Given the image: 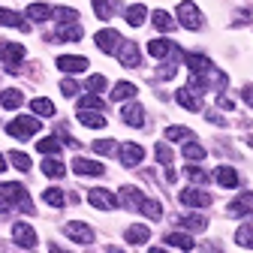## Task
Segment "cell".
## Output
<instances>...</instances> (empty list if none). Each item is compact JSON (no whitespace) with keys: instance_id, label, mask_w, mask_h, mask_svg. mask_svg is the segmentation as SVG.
Here are the masks:
<instances>
[{"instance_id":"cell-1","label":"cell","mask_w":253,"mask_h":253,"mask_svg":"<svg viewBox=\"0 0 253 253\" xmlns=\"http://www.w3.org/2000/svg\"><path fill=\"white\" fill-rule=\"evenodd\" d=\"M40 118H15V121H9V126H6V133L12 136V139H30L34 133H40Z\"/></svg>"},{"instance_id":"cell-2","label":"cell","mask_w":253,"mask_h":253,"mask_svg":"<svg viewBox=\"0 0 253 253\" xmlns=\"http://www.w3.org/2000/svg\"><path fill=\"white\" fill-rule=\"evenodd\" d=\"M178 24L187 27V30H202V12H199V6L190 3V0L178 3Z\"/></svg>"},{"instance_id":"cell-3","label":"cell","mask_w":253,"mask_h":253,"mask_svg":"<svg viewBox=\"0 0 253 253\" xmlns=\"http://www.w3.org/2000/svg\"><path fill=\"white\" fill-rule=\"evenodd\" d=\"M0 193H3V196H6V199L15 205V208H21L24 214H30V211H34V205H30V199H27V190H24L21 184H12V181H9V184H3V187H0Z\"/></svg>"},{"instance_id":"cell-4","label":"cell","mask_w":253,"mask_h":253,"mask_svg":"<svg viewBox=\"0 0 253 253\" xmlns=\"http://www.w3.org/2000/svg\"><path fill=\"white\" fill-rule=\"evenodd\" d=\"M0 60L6 63V73H18V63L24 60V45H18V42H0Z\"/></svg>"},{"instance_id":"cell-5","label":"cell","mask_w":253,"mask_h":253,"mask_svg":"<svg viewBox=\"0 0 253 253\" xmlns=\"http://www.w3.org/2000/svg\"><path fill=\"white\" fill-rule=\"evenodd\" d=\"M87 202H90L93 208H100V211H115V208L121 205V199L112 193V190H106V187H100V190H87Z\"/></svg>"},{"instance_id":"cell-6","label":"cell","mask_w":253,"mask_h":253,"mask_svg":"<svg viewBox=\"0 0 253 253\" xmlns=\"http://www.w3.org/2000/svg\"><path fill=\"white\" fill-rule=\"evenodd\" d=\"M93 42L100 45V51H106V54H112V51H118L121 48V34L118 30H112V27H103V30H97V37H93Z\"/></svg>"},{"instance_id":"cell-7","label":"cell","mask_w":253,"mask_h":253,"mask_svg":"<svg viewBox=\"0 0 253 253\" xmlns=\"http://www.w3.org/2000/svg\"><path fill=\"white\" fill-rule=\"evenodd\" d=\"M181 202H184V205H190V208H208V205L214 202V196H211V193H205V190L187 187V190H181Z\"/></svg>"},{"instance_id":"cell-8","label":"cell","mask_w":253,"mask_h":253,"mask_svg":"<svg viewBox=\"0 0 253 253\" xmlns=\"http://www.w3.org/2000/svg\"><path fill=\"white\" fill-rule=\"evenodd\" d=\"M118 154H121V163L130 166V169L145 160V151H142V145H136V142H124V145L118 148Z\"/></svg>"},{"instance_id":"cell-9","label":"cell","mask_w":253,"mask_h":253,"mask_svg":"<svg viewBox=\"0 0 253 253\" xmlns=\"http://www.w3.org/2000/svg\"><path fill=\"white\" fill-rule=\"evenodd\" d=\"M184 63L190 67V73L193 76H205V73H214V63H211V57H205V54H184Z\"/></svg>"},{"instance_id":"cell-10","label":"cell","mask_w":253,"mask_h":253,"mask_svg":"<svg viewBox=\"0 0 253 253\" xmlns=\"http://www.w3.org/2000/svg\"><path fill=\"white\" fill-rule=\"evenodd\" d=\"M12 238H15V244H21L27 250L37 247V232H34V226H30V223H15L12 226Z\"/></svg>"},{"instance_id":"cell-11","label":"cell","mask_w":253,"mask_h":253,"mask_svg":"<svg viewBox=\"0 0 253 253\" xmlns=\"http://www.w3.org/2000/svg\"><path fill=\"white\" fill-rule=\"evenodd\" d=\"M118 60L124 63V67H130V70H136L139 63H142L139 45H136V42H121V48H118Z\"/></svg>"},{"instance_id":"cell-12","label":"cell","mask_w":253,"mask_h":253,"mask_svg":"<svg viewBox=\"0 0 253 253\" xmlns=\"http://www.w3.org/2000/svg\"><path fill=\"white\" fill-rule=\"evenodd\" d=\"M57 70L76 76V73H84V70H87V60L79 57V54H60V57H57Z\"/></svg>"},{"instance_id":"cell-13","label":"cell","mask_w":253,"mask_h":253,"mask_svg":"<svg viewBox=\"0 0 253 253\" xmlns=\"http://www.w3.org/2000/svg\"><path fill=\"white\" fill-rule=\"evenodd\" d=\"M63 232H67L73 241H79V244H90V241H93V229H90L87 223H79V220L67 223V226H63Z\"/></svg>"},{"instance_id":"cell-14","label":"cell","mask_w":253,"mask_h":253,"mask_svg":"<svg viewBox=\"0 0 253 253\" xmlns=\"http://www.w3.org/2000/svg\"><path fill=\"white\" fill-rule=\"evenodd\" d=\"M175 100H178V106L187 109V112H199V109H202L199 93H196V90H190V87H181V90L175 93Z\"/></svg>"},{"instance_id":"cell-15","label":"cell","mask_w":253,"mask_h":253,"mask_svg":"<svg viewBox=\"0 0 253 253\" xmlns=\"http://www.w3.org/2000/svg\"><path fill=\"white\" fill-rule=\"evenodd\" d=\"M73 172L76 175H103L106 166L97 163V160H87V157H76V160H73Z\"/></svg>"},{"instance_id":"cell-16","label":"cell","mask_w":253,"mask_h":253,"mask_svg":"<svg viewBox=\"0 0 253 253\" xmlns=\"http://www.w3.org/2000/svg\"><path fill=\"white\" fill-rule=\"evenodd\" d=\"M121 205L133 208V211H142V205H145V196L139 193L136 187H121Z\"/></svg>"},{"instance_id":"cell-17","label":"cell","mask_w":253,"mask_h":253,"mask_svg":"<svg viewBox=\"0 0 253 253\" xmlns=\"http://www.w3.org/2000/svg\"><path fill=\"white\" fill-rule=\"evenodd\" d=\"M121 118L130 124V126H142V124H145V109H142L139 103H126V106L121 109Z\"/></svg>"},{"instance_id":"cell-18","label":"cell","mask_w":253,"mask_h":253,"mask_svg":"<svg viewBox=\"0 0 253 253\" xmlns=\"http://www.w3.org/2000/svg\"><path fill=\"white\" fill-rule=\"evenodd\" d=\"M229 214H235V217H250V214H253V193H241L235 202H229Z\"/></svg>"},{"instance_id":"cell-19","label":"cell","mask_w":253,"mask_h":253,"mask_svg":"<svg viewBox=\"0 0 253 253\" xmlns=\"http://www.w3.org/2000/svg\"><path fill=\"white\" fill-rule=\"evenodd\" d=\"M178 226L187 229V232H202V229L208 226V217H202V214H184V217L178 220Z\"/></svg>"},{"instance_id":"cell-20","label":"cell","mask_w":253,"mask_h":253,"mask_svg":"<svg viewBox=\"0 0 253 253\" xmlns=\"http://www.w3.org/2000/svg\"><path fill=\"white\" fill-rule=\"evenodd\" d=\"M175 45H178V42H172V40H151V42H148V54H151V57H166V54L178 51Z\"/></svg>"},{"instance_id":"cell-21","label":"cell","mask_w":253,"mask_h":253,"mask_svg":"<svg viewBox=\"0 0 253 253\" xmlns=\"http://www.w3.org/2000/svg\"><path fill=\"white\" fill-rule=\"evenodd\" d=\"M124 238L130 241V244H145V241L151 238V229H148V226H142V223H133V226H126Z\"/></svg>"},{"instance_id":"cell-22","label":"cell","mask_w":253,"mask_h":253,"mask_svg":"<svg viewBox=\"0 0 253 253\" xmlns=\"http://www.w3.org/2000/svg\"><path fill=\"white\" fill-rule=\"evenodd\" d=\"M163 241H166L169 247H178V250H187V253L196 247V244H193V238H190L187 232H169V235H166Z\"/></svg>"},{"instance_id":"cell-23","label":"cell","mask_w":253,"mask_h":253,"mask_svg":"<svg viewBox=\"0 0 253 253\" xmlns=\"http://www.w3.org/2000/svg\"><path fill=\"white\" fill-rule=\"evenodd\" d=\"M76 118H79L84 126H90V130H103V126H106L103 112H76Z\"/></svg>"},{"instance_id":"cell-24","label":"cell","mask_w":253,"mask_h":253,"mask_svg":"<svg viewBox=\"0 0 253 253\" xmlns=\"http://www.w3.org/2000/svg\"><path fill=\"white\" fill-rule=\"evenodd\" d=\"M151 18H154V27L163 30V34H172V30H175V21H172V15H169L166 9H154Z\"/></svg>"},{"instance_id":"cell-25","label":"cell","mask_w":253,"mask_h":253,"mask_svg":"<svg viewBox=\"0 0 253 253\" xmlns=\"http://www.w3.org/2000/svg\"><path fill=\"white\" fill-rule=\"evenodd\" d=\"M214 178H217L220 187H238V172H235L232 166H220V169L214 172Z\"/></svg>"},{"instance_id":"cell-26","label":"cell","mask_w":253,"mask_h":253,"mask_svg":"<svg viewBox=\"0 0 253 253\" xmlns=\"http://www.w3.org/2000/svg\"><path fill=\"white\" fill-rule=\"evenodd\" d=\"M90 3H93V12H97L100 21H109V18L115 15V9H118L115 0H90Z\"/></svg>"},{"instance_id":"cell-27","label":"cell","mask_w":253,"mask_h":253,"mask_svg":"<svg viewBox=\"0 0 253 253\" xmlns=\"http://www.w3.org/2000/svg\"><path fill=\"white\" fill-rule=\"evenodd\" d=\"M42 202L51 205V208H63L67 196H63V190H60V187H45V190H42Z\"/></svg>"},{"instance_id":"cell-28","label":"cell","mask_w":253,"mask_h":253,"mask_svg":"<svg viewBox=\"0 0 253 253\" xmlns=\"http://www.w3.org/2000/svg\"><path fill=\"white\" fill-rule=\"evenodd\" d=\"M136 97V84L133 82H118L115 87H112V100L118 103V100H133Z\"/></svg>"},{"instance_id":"cell-29","label":"cell","mask_w":253,"mask_h":253,"mask_svg":"<svg viewBox=\"0 0 253 253\" xmlns=\"http://www.w3.org/2000/svg\"><path fill=\"white\" fill-rule=\"evenodd\" d=\"M42 172L48 178H63V175H67V166H63L57 157H45V160H42Z\"/></svg>"},{"instance_id":"cell-30","label":"cell","mask_w":253,"mask_h":253,"mask_svg":"<svg viewBox=\"0 0 253 253\" xmlns=\"http://www.w3.org/2000/svg\"><path fill=\"white\" fill-rule=\"evenodd\" d=\"M24 15H27L30 21H45V18H51V15H54V9H51V6H45V3H30Z\"/></svg>"},{"instance_id":"cell-31","label":"cell","mask_w":253,"mask_h":253,"mask_svg":"<svg viewBox=\"0 0 253 253\" xmlns=\"http://www.w3.org/2000/svg\"><path fill=\"white\" fill-rule=\"evenodd\" d=\"M60 148H63V142H57L54 136H45L42 142H37V151H40L42 157H57V154H60Z\"/></svg>"},{"instance_id":"cell-32","label":"cell","mask_w":253,"mask_h":253,"mask_svg":"<svg viewBox=\"0 0 253 253\" xmlns=\"http://www.w3.org/2000/svg\"><path fill=\"white\" fill-rule=\"evenodd\" d=\"M21 90L18 87H6L3 93H0V106H3V109H18L21 106Z\"/></svg>"},{"instance_id":"cell-33","label":"cell","mask_w":253,"mask_h":253,"mask_svg":"<svg viewBox=\"0 0 253 253\" xmlns=\"http://www.w3.org/2000/svg\"><path fill=\"white\" fill-rule=\"evenodd\" d=\"M145 18H148V9H145L142 3L126 6V21H130L133 27H142V24H145Z\"/></svg>"},{"instance_id":"cell-34","label":"cell","mask_w":253,"mask_h":253,"mask_svg":"<svg viewBox=\"0 0 253 253\" xmlns=\"http://www.w3.org/2000/svg\"><path fill=\"white\" fill-rule=\"evenodd\" d=\"M79 112H103V100L97 97V93H84V97L79 100Z\"/></svg>"},{"instance_id":"cell-35","label":"cell","mask_w":253,"mask_h":253,"mask_svg":"<svg viewBox=\"0 0 253 253\" xmlns=\"http://www.w3.org/2000/svg\"><path fill=\"white\" fill-rule=\"evenodd\" d=\"M57 40H82V27L79 24H57Z\"/></svg>"},{"instance_id":"cell-36","label":"cell","mask_w":253,"mask_h":253,"mask_svg":"<svg viewBox=\"0 0 253 253\" xmlns=\"http://www.w3.org/2000/svg\"><path fill=\"white\" fill-rule=\"evenodd\" d=\"M184 157H187V163H190V160L199 163V160H205V148L196 145V142H187V145H184Z\"/></svg>"},{"instance_id":"cell-37","label":"cell","mask_w":253,"mask_h":253,"mask_svg":"<svg viewBox=\"0 0 253 253\" xmlns=\"http://www.w3.org/2000/svg\"><path fill=\"white\" fill-rule=\"evenodd\" d=\"M142 214H145L148 220H160V217H163V205L157 202V199H145V205H142Z\"/></svg>"},{"instance_id":"cell-38","label":"cell","mask_w":253,"mask_h":253,"mask_svg":"<svg viewBox=\"0 0 253 253\" xmlns=\"http://www.w3.org/2000/svg\"><path fill=\"white\" fill-rule=\"evenodd\" d=\"M30 109H34L37 115H45V118H51V115H54V103H51V100H45V97H37L34 103H30Z\"/></svg>"},{"instance_id":"cell-39","label":"cell","mask_w":253,"mask_h":253,"mask_svg":"<svg viewBox=\"0 0 253 253\" xmlns=\"http://www.w3.org/2000/svg\"><path fill=\"white\" fill-rule=\"evenodd\" d=\"M154 154H157V163H160V166H172V148L166 142H157Z\"/></svg>"},{"instance_id":"cell-40","label":"cell","mask_w":253,"mask_h":253,"mask_svg":"<svg viewBox=\"0 0 253 253\" xmlns=\"http://www.w3.org/2000/svg\"><path fill=\"white\" fill-rule=\"evenodd\" d=\"M0 24H9V27H21V30H27V24L21 21V15H18V12H9V9H0Z\"/></svg>"},{"instance_id":"cell-41","label":"cell","mask_w":253,"mask_h":253,"mask_svg":"<svg viewBox=\"0 0 253 253\" xmlns=\"http://www.w3.org/2000/svg\"><path fill=\"white\" fill-rule=\"evenodd\" d=\"M181 139H193V133L187 126H166V142H181Z\"/></svg>"},{"instance_id":"cell-42","label":"cell","mask_w":253,"mask_h":253,"mask_svg":"<svg viewBox=\"0 0 253 253\" xmlns=\"http://www.w3.org/2000/svg\"><path fill=\"white\" fill-rule=\"evenodd\" d=\"M9 160H12V166H15L18 172H27V169H30V157H27L24 151H9Z\"/></svg>"},{"instance_id":"cell-43","label":"cell","mask_w":253,"mask_h":253,"mask_svg":"<svg viewBox=\"0 0 253 253\" xmlns=\"http://www.w3.org/2000/svg\"><path fill=\"white\" fill-rule=\"evenodd\" d=\"M235 241H238L241 247H250V250H253V226H250V223L241 226V229L235 232Z\"/></svg>"},{"instance_id":"cell-44","label":"cell","mask_w":253,"mask_h":253,"mask_svg":"<svg viewBox=\"0 0 253 253\" xmlns=\"http://www.w3.org/2000/svg\"><path fill=\"white\" fill-rule=\"evenodd\" d=\"M84 87H87L90 93H100V90H106V79H103V76H87Z\"/></svg>"},{"instance_id":"cell-45","label":"cell","mask_w":253,"mask_h":253,"mask_svg":"<svg viewBox=\"0 0 253 253\" xmlns=\"http://www.w3.org/2000/svg\"><path fill=\"white\" fill-rule=\"evenodd\" d=\"M184 175H187L190 181H196V184H205V181H208V172H202L199 166H187V169H184Z\"/></svg>"},{"instance_id":"cell-46","label":"cell","mask_w":253,"mask_h":253,"mask_svg":"<svg viewBox=\"0 0 253 253\" xmlns=\"http://www.w3.org/2000/svg\"><path fill=\"white\" fill-rule=\"evenodd\" d=\"M54 15H57V18H63V24H76V18H79V12H76V9H70V6L54 9Z\"/></svg>"},{"instance_id":"cell-47","label":"cell","mask_w":253,"mask_h":253,"mask_svg":"<svg viewBox=\"0 0 253 253\" xmlns=\"http://www.w3.org/2000/svg\"><path fill=\"white\" fill-rule=\"evenodd\" d=\"M93 145V151H97V154H112L115 151V142L112 139H97V142H90Z\"/></svg>"},{"instance_id":"cell-48","label":"cell","mask_w":253,"mask_h":253,"mask_svg":"<svg viewBox=\"0 0 253 253\" xmlns=\"http://www.w3.org/2000/svg\"><path fill=\"white\" fill-rule=\"evenodd\" d=\"M60 90L67 93V97H73V93H79V84H76L73 79H63V82H60Z\"/></svg>"},{"instance_id":"cell-49","label":"cell","mask_w":253,"mask_h":253,"mask_svg":"<svg viewBox=\"0 0 253 253\" xmlns=\"http://www.w3.org/2000/svg\"><path fill=\"white\" fill-rule=\"evenodd\" d=\"M241 100H244V103H247V106L253 109V84H247V87L241 90Z\"/></svg>"},{"instance_id":"cell-50","label":"cell","mask_w":253,"mask_h":253,"mask_svg":"<svg viewBox=\"0 0 253 253\" xmlns=\"http://www.w3.org/2000/svg\"><path fill=\"white\" fill-rule=\"evenodd\" d=\"M160 76H163V79H172V76H175V67H172V63H163V67H160Z\"/></svg>"},{"instance_id":"cell-51","label":"cell","mask_w":253,"mask_h":253,"mask_svg":"<svg viewBox=\"0 0 253 253\" xmlns=\"http://www.w3.org/2000/svg\"><path fill=\"white\" fill-rule=\"evenodd\" d=\"M3 211H9V199H6L3 193H0V214H3Z\"/></svg>"},{"instance_id":"cell-52","label":"cell","mask_w":253,"mask_h":253,"mask_svg":"<svg viewBox=\"0 0 253 253\" xmlns=\"http://www.w3.org/2000/svg\"><path fill=\"white\" fill-rule=\"evenodd\" d=\"M217 103H220V109H232V100H229V97H220Z\"/></svg>"},{"instance_id":"cell-53","label":"cell","mask_w":253,"mask_h":253,"mask_svg":"<svg viewBox=\"0 0 253 253\" xmlns=\"http://www.w3.org/2000/svg\"><path fill=\"white\" fill-rule=\"evenodd\" d=\"M48 250H51V253H67V250H63V247H57V244H48Z\"/></svg>"},{"instance_id":"cell-54","label":"cell","mask_w":253,"mask_h":253,"mask_svg":"<svg viewBox=\"0 0 253 253\" xmlns=\"http://www.w3.org/2000/svg\"><path fill=\"white\" fill-rule=\"evenodd\" d=\"M3 169H6V157H3V154H0V172H3Z\"/></svg>"},{"instance_id":"cell-55","label":"cell","mask_w":253,"mask_h":253,"mask_svg":"<svg viewBox=\"0 0 253 253\" xmlns=\"http://www.w3.org/2000/svg\"><path fill=\"white\" fill-rule=\"evenodd\" d=\"M151 253H169L166 247H151Z\"/></svg>"},{"instance_id":"cell-56","label":"cell","mask_w":253,"mask_h":253,"mask_svg":"<svg viewBox=\"0 0 253 253\" xmlns=\"http://www.w3.org/2000/svg\"><path fill=\"white\" fill-rule=\"evenodd\" d=\"M106 253H124L121 247H106Z\"/></svg>"}]
</instances>
